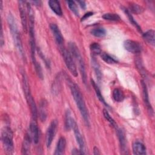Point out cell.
Listing matches in <instances>:
<instances>
[{
  "mask_svg": "<svg viewBox=\"0 0 155 155\" xmlns=\"http://www.w3.org/2000/svg\"><path fill=\"white\" fill-rule=\"evenodd\" d=\"M154 34L155 32L153 30H149L142 35V37L145 41L152 46H154Z\"/></svg>",
  "mask_w": 155,
  "mask_h": 155,
  "instance_id": "obj_20",
  "label": "cell"
},
{
  "mask_svg": "<svg viewBox=\"0 0 155 155\" xmlns=\"http://www.w3.org/2000/svg\"><path fill=\"white\" fill-rule=\"evenodd\" d=\"M78 3L79 4L81 7L82 9H85V8H86V4H85V2L84 1H78Z\"/></svg>",
  "mask_w": 155,
  "mask_h": 155,
  "instance_id": "obj_35",
  "label": "cell"
},
{
  "mask_svg": "<svg viewBox=\"0 0 155 155\" xmlns=\"http://www.w3.org/2000/svg\"><path fill=\"white\" fill-rule=\"evenodd\" d=\"M141 85L142 87V93H143V102L148 109V112L150 113V114H153V108L150 104V101H149V97H148V90L147 88V85L145 82L143 81H141Z\"/></svg>",
  "mask_w": 155,
  "mask_h": 155,
  "instance_id": "obj_14",
  "label": "cell"
},
{
  "mask_svg": "<svg viewBox=\"0 0 155 155\" xmlns=\"http://www.w3.org/2000/svg\"><path fill=\"white\" fill-rule=\"evenodd\" d=\"M102 18L108 21H119L120 19V16L116 13H107L104 14L102 16Z\"/></svg>",
  "mask_w": 155,
  "mask_h": 155,
  "instance_id": "obj_31",
  "label": "cell"
},
{
  "mask_svg": "<svg viewBox=\"0 0 155 155\" xmlns=\"http://www.w3.org/2000/svg\"><path fill=\"white\" fill-rule=\"evenodd\" d=\"M29 134L33 142L36 144L39 142V128L36 123V120H32L30 124Z\"/></svg>",
  "mask_w": 155,
  "mask_h": 155,
  "instance_id": "obj_13",
  "label": "cell"
},
{
  "mask_svg": "<svg viewBox=\"0 0 155 155\" xmlns=\"http://www.w3.org/2000/svg\"><path fill=\"white\" fill-rule=\"evenodd\" d=\"M91 65H92L93 70L95 72V74L96 76L98 82H100L102 79V71L101 70L100 66H99L98 62H97V61L96 60V59L94 58V56H92V58H91Z\"/></svg>",
  "mask_w": 155,
  "mask_h": 155,
  "instance_id": "obj_19",
  "label": "cell"
},
{
  "mask_svg": "<svg viewBox=\"0 0 155 155\" xmlns=\"http://www.w3.org/2000/svg\"><path fill=\"white\" fill-rule=\"evenodd\" d=\"M31 2L35 4V5H36V6H40L41 5V1H31Z\"/></svg>",
  "mask_w": 155,
  "mask_h": 155,
  "instance_id": "obj_39",
  "label": "cell"
},
{
  "mask_svg": "<svg viewBox=\"0 0 155 155\" xmlns=\"http://www.w3.org/2000/svg\"><path fill=\"white\" fill-rule=\"evenodd\" d=\"M19 5V10L20 13L21 23L23 30L25 33L27 31V2L24 1H18Z\"/></svg>",
  "mask_w": 155,
  "mask_h": 155,
  "instance_id": "obj_9",
  "label": "cell"
},
{
  "mask_svg": "<svg viewBox=\"0 0 155 155\" xmlns=\"http://www.w3.org/2000/svg\"><path fill=\"white\" fill-rule=\"evenodd\" d=\"M39 117L42 122H44L47 118V102L42 99L39 104Z\"/></svg>",
  "mask_w": 155,
  "mask_h": 155,
  "instance_id": "obj_21",
  "label": "cell"
},
{
  "mask_svg": "<svg viewBox=\"0 0 155 155\" xmlns=\"http://www.w3.org/2000/svg\"><path fill=\"white\" fill-rule=\"evenodd\" d=\"M65 147H66V140L64 137H61L57 143L54 154L55 155L63 154L65 152Z\"/></svg>",
  "mask_w": 155,
  "mask_h": 155,
  "instance_id": "obj_17",
  "label": "cell"
},
{
  "mask_svg": "<svg viewBox=\"0 0 155 155\" xmlns=\"http://www.w3.org/2000/svg\"><path fill=\"white\" fill-rule=\"evenodd\" d=\"M93 154L94 155H98V154H100L101 153L98 149V148H97L96 147H94V148H93Z\"/></svg>",
  "mask_w": 155,
  "mask_h": 155,
  "instance_id": "obj_38",
  "label": "cell"
},
{
  "mask_svg": "<svg viewBox=\"0 0 155 155\" xmlns=\"http://www.w3.org/2000/svg\"><path fill=\"white\" fill-rule=\"evenodd\" d=\"M112 95H113V97L114 100L115 101L119 102L123 101V100L125 98V96H124L123 91L119 88L114 89L113 91Z\"/></svg>",
  "mask_w": 155,
  "mask_h": 155,
  "instance_id": "obj_25",
  "label": "cell"
},
{
  "mask_svg": "<svg viewBox=\"0 0 155 155\" xmlns=\"http://www.w3.org/2000/svg\"><path fill=\"white\" fill-rule=\"evenodd\" d=\"M60 50V52L62 56V58L64 60L65 64L68 68L70 72L74 76H78V71L76 68V64L74 61V59L70 52L69 50H68L65 46L61 47L59 48Z\"/></svg>",
  "mask_w": 155,
  "mask_h": 155,
  "instance_id": "obj_6",
  "label": "cell"
},
{
  "mask_svg": "<svg viewBox=\"0 0 155 155\" xmlns=\"http://www.w3.org/2000/svg\"><path fill=\"white\" fill-rule=\"evenodd\" d=\"M74 118L71 116V113L70 110H67L65 113V127L67 130H70L71 129V125Z\"/></svg>",
  "mask_w": 155,
  "mask_h": 155,
  "instance_id": "obj_26",
  "label": "cell"
},
{
  "mask_svg": "<svg viewBox=\"0 0 155 155\" xmlns=\"http://www.w3.org/2000/svg\"><path fill=\"white\" fill-rule=\"evenodd\" d=\"M4 44V36H3V31H2V28L1 29V46L2 47Z\"/></svg>",
  "mask_w": 155,
  "mask_h": 155,
  "instance_id": "obj_37",
  "label": "cell"
},
{
  "mask_svg": "<svg viewBox=\"0 0 155 155\" xmlns=\"http://www.w3.org/2000/svg\"><path fill=\"white\" fill-rule=\"evenodd\" d=\"M67 2L68 6L70 8V9L71 10V11L76 16H79V10H78V6H77L76 4L75 3V2L73 1H67Z\"/></svg>",
  "mask_w": 155,
  "mask_h": 155,
  "instance_id": "obj_33",
  "label": "cell"
},
{
  "mask_svg": "<svg viewBox=\"0 0 155 155\" xmlns=\"http://www.w3.org/2000/svg\"><path fill=\"white\" fill-rule=\"evenodd\" d=\"M71 129H72L73 130L74 134V136L76 140L77 143L79 145V149L84 154H85V142L83 138V136H82L80 130L79 129L78 125H77L75 120H74L71 124Z\"/></svg>",
  "mask_w": 155,
  "mask_h": 155,
  "instance_id": "obj_7",
  "label": "cell"
},
{
  "mask_svg": "<svg viewBox=\"0 0 155 155\" xmlns=\"http://www.w3.org/2000/svg\"><path fill=\"white\" fill-rule=\"evenodd\" d=\"M91 35H93V36H94L96 37L101 38V37H104V36H105L106 31L103 27H99L92 29L91 30Z\"/></svg>",
  "mask_w": 155,
  "mask_h": 155,
  "instance_id": "obj_29",
  "label": "cell"
},
{
  "mask_svg": "<svg viewBox=\"0 0 155 155\" xmlns=\"http://www.w3.org/2000/svg\"><path fill=\"white\" fill-rule=\"evenodd\" d=\"M124 47L127 51L134 54L141 52L142 48L140 43L130 39H127L124 41Z\"/></svg>",
  "mask_w": 155,
  "mask_h": 155,
  "instance_id": "obj_10",
  "label": "cell"
},
{
  "mask_svg": "<svg viewBox=\"0 0 155 155\" xmlns=\"http://www.w3.org/2000/svg\"><path fill=\"white\" fill-rule=\"evenodd\" d=\"M123 9V11L124 12V13H125V15L127 16L130 22H131V24L137 30V31L140 33H142V30H141V27H140V25L138 24V23L134 20V18L133 17V16L131 15V13L129 12V10L124 7H122Z\"/></svg>",
  "mask_w": 155,
  "mask_h": 155,
  "instance_id": "obj_23",
  "label": "cell"
},
{
  "mask_svg": "<svg viewBox=\"0 0 155 155\" xmlns=\"http://www.w3.org/2000/svg\"><path fill=\"white\" fill-rule=\"evenodd\" d=\"M49 7L52 10V11L58 16H62V11L58 1L56 0H50L48 2Z\"/></svg>",
  "mask_w": 155,
  "mask_h": 155,
  "instance_id": "obj_18",
  "label": "cell"
},
{
  "mask_svg": "<svg viewBox=\"0 0 155 155\" xmlns=\"http://www.w3.org/2000/svg\"><path fill=\"white\" fill-rule=\"evenodd\" d=\"M91 85H92V86L93 87V88H94V91H95L96 94L97 98L99 99V100L104 105H105V106H107V107H108L109 106H108V104L105 102V99H104L103 96H102V94H101V90H100L99 88L98 87V86L97 85L96 83L93 79H91Z\"/></svg>",
  "mask_w": 155,
  "mask_h": 155,
  "instance_id": "obj_24",
  "label": "cell"
},
{
  "mask_svg": "<svg viewBox=\"0 0 155 155\" xmlns=\"http://www.w3.org/2000/svg\"><path fill=\"white\" fill-rule=\"evenodd\" d=\"M90 48L93 56L100 54L102 53L101 46L98 43H96V42L91 43L90 45Z\"/></svg>",
  "mask_w": 155,
  "mask_h": 155,
  "instance_id": "obj_30",
  "label": "cell"
},
{
  "mask_svg": "<svg viewBox=\"0 0 155 155\" xmlns=\"http://www.w3.org/2000/svg\"><path fill=\"white\" fill-rule=\"evenodd\" d=\"M117 134L119 139L120 153L122 154H127L128 152V146H127V141L125 137V133L123 130L121 129H117Z\"/></svg>",
  "mask_w": 155,
  "mask_h": 155,
  "instance_id": "obj_12",
  "label": "cell"
},
{
  "mask_svg": "<svg viewBox=\"0 0 155 155\" xmlns=\"http://www.w3.org/2000/svg\"><path fill=\"white\" fill-rule=\"evenodd\" d=\"M68 47L70 48V52L71 53L73 59H74L76 61V62H78L79 68L80 73L81 74L82 81L85 84H86L87 76L86 70H85V66L83 58L79 50L77 47V45L73 42H70L68 44Z\"/></svg>",
  "mask_w": 155,
  "mask_h": 155,
  "instance_id": "obj_4",
  "label": "cell"
},
{
  "mask_svg": "<svg viewBox=\"0 0 155 155\" xmlns=\"http://www.w3.org/2000/svg\"><path fill=\"white\" fill-rule=\"evenodd\" d=\"M133 152L134 154L137 155H144L147 154L146 147L143 143L140 142L136 141L133 143Z\"/></svg>",
  "mask_w": 155,
  "mask_h": 155,
  "instance_id": "obj_15",
  "label": "cell"
},
{
  "mask_svg": "<svg viewBox=\"0 0 155 155\" xmlns=\"http://www.w3.org/2000/svg\"><path fill=\"white\" fill-rule=\"evenodd\" d=\"M58 126V122L56 120H53L50 123V125L48 126L46 134H45V143L47 147H50L52 141L54 137L55 134L56 133V129Z\"/></svg>",
  "mask_w": 155,
  "mask_h": 155,
  "instance_id": "obj_8",
  "label": "cell"
},
{
  "mask_svg": "<svg viewBox=\"0 0 155 155\" xmlns=\"http://www.w3.org/2000/svg\"><path fill=\"white\" fill-rule=\"evenodd\" d=\"M31 138L28 133H27L24 137L22 145V153L23 154H29L30 153V143Z\"/></svg>",
  "mask_w": 155,
  "mask_h": 155,
  "instance_id": "obj_16",
  "label": "cell"
},
{
  "mask_svg": "<svg viewBox=\"0 0 155 155\" xmlns=\"http://www.w3.org/2000/svg\"><path fill=\"white\" fill-rule=\"evenodd\" d=\"M101 59L108 64H114L117 63V61L114 58L111 56L110 54L106 53H101Z\"/></svg>",
  "mask_w": 155,
  "mask_h": 155,
  "instance_id": "obj_28",
  "label": "cell"
},
{
  "mask_svg": "<svg viewBox=\"0 0 155 155\" xmlns=\"http://www.w3.org/2000/svg\"><path fill=\"white\" fill-rule=\"evenodd\" d=\"M50 28L54 38V40L59 47V48L64 47V38L58 25L56 24H50Z\"/></svg>",
  "mask_w": 155,
  "mask_h": 155,
  "instance_id": "obj_11",
  "label": "cell"
},
{
  "mask_svg": "<svg viewBox=\"0 0 155 155\" xmlns=\"http://www.w3.org/2000/svg\"><path fill=\"white\" fill-rule=\"evenodd\" d=\"M7 22L10 28V32L12 33V36L13 37V39L15 43V45H16L19 53H20L21 57L24 58V51L22 47V41L21 39V36L19 35V33L18 30L17 24L15 21V19L14 16L11 14L9 13L7 16Z\"/></svg>",
  "mask_w": 155,
  "mask_h": 155,
  "instance_id": "obj_2",
  "label": "cell"
},
{
  "mask_svg": "<svg viewBox=\"0 0 155 155\" xmlns=\"http://www.w3.org/2000/svg\"><path fill=\"white\" fill-rule=\"evenodd\" d=\"M103 114H104V117L108 120V122L110 124V125H111L113 127H114V128L117 129V124H116V122H115L114 120L111 117V116L110 115V114L108 113V112L107 111V110H105V109H104V110H103Z\"/></svg>",
  "mask_w": 155,
  "mask_h": 155,
  "instance_id": "obj_32",
  "label": "cell"
},
{
  "mask_svg": "<svg viewBox=\"0 0 155 155\" xmlns=\"http://www.w3.org/2000/svg\"><path fill=\"white\" fill-rule=\"evenodd\" d=\"M70 89L73 96V97L75 101V103L78 108L84 120L85 125L88 127L90 126V118L88 110L86 107L85 103L83 97V96L81 92V90L79 87L74 84L73 82H71L70 80L68 81Z\"/></svg>",
  "mask_w": 155,
  "mask_h": 155,
  "instance_id": "obj_1",
  "label": "cell"
},
{
  "mask_svg": "<svg viewBox=\"0 0 155 155\" xmlns=\"http://www.w3.org/2000/svg\"><path fill=\"white\" fill-rule=\"evenodd\" d=\"M92 15H93V12H91L85 13V14L84 15V16L82 18L81 21H83L85 20V19H87L88 17H90V16H92Z\"/></svg>",
  "mask_w": 155,
  "mask_h": 155,
  "instance_id": "obj_34",
  "label": "cell"
},
{
  "mask_svg": "<svg viewBox=\"0 0 155 155\" xmlns=\"http://www.w3.org/2000/svg\"><path fill=\"white\" fill-rule=\"evenodd\" d=\"M22 85H23V90H24V92L25 94V99H26L27 104L30 108L32 119L33 120H36L37 117H38L37 107H36V104L35 102L34 99L32 96V94L31 93L27 77L25 73H22Z\"/></svg>",
  "mask_w": 155,
  "mask_h": 155,
  "instance_id": "obj_3",
  "label": "cell"
},
{
  "mask_svg": "<svg viewBox=\"0 0 155 155\" xmlns=\"http://www.w3.org/2000/svg\"><path fill=\"white\" fill-rule=\"evenodd\" d=\"M72 154H84L80 150H77V149H74L73 150H72Z\"/></svg>",
  "mask_w": 155,
  "mask_h": 155,
  "instance_id": "obj_36",
  "label": "cell"
},
{
  "mask_svg": "<svg viewBox=\"0 0 155 155\" xmlns=\"http://www.w3.org/2000/svg\"><path fill=\"white\" fill-rule=\"evenodd\" d=\"M129 8H130V10H128L129 12L130 13L131 12L134 14H140L143 12V8H142V7L135 3H131L130 4Z\"/></svg>",
  "mask_w": 155,
  "mask_h": 155,
  "instance_id": "obj_27",
  "label": "cell"
},
{
  "mask_svg": "<svg viewBox=\"0 0 155 155\" xmlns=\"http://www.w3.org/2000/svg\"><path fill=\"white\" fill-rule=\"evenodd\" d=\"M12 129L8 126L4 127L1 131V141L5 153L8 154H13L14 152L13 136Z\"/></svg>",
  "mask_w": 155,
  "mask_h": 155,
  "instance_id": "obj_5",
  "label": "cell"
},
{
  "mask_svg": "<svg viewBox=\"0 0 155 155\" xmlns=\"http://www.w3.org/2000/svg\"><path fill=\"white\" fill-rule=\"evenodd\" d=\"M61 81L60 74H58V76L56 77L54 82H53V85L51 87L52 93L54 94H58L61 90Z\"/></svg>",
  "mask_w": 155,
  "mask_h": 155,
  "instance_id": "obj_22",
  "label": "cell"
}]
</instances>
